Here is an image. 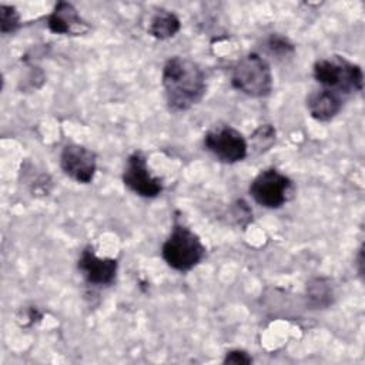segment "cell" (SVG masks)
<instances>
[{
	"instance_id": "obj_1",
	"label": "cell",
	"mask_w": 365,
	"mask_h": 365,
	"mask_svg": "<svg viewBox=\"0 0 365 365\" xmlns=\"http://www.w3.org/2000/svg\"><path fill=\"white\" fill-rule=\"evenodd\" d=\"M161 83L168 107L173 111H187L198 104L205 94V74L190 58L174 56L163 67Z\"/></svg>"
},
{
	"instance_id": "obj_2",
	"label": "cell",
	"mask_w": 365,
	"mask_h": 365,
	"mask_svg": "<svg viewBox=\"0 0 365 365\" xmlns=\"http://www.w3.org/2000/svg\"><path fill=\"white\" fill-rule=\"evenodd\" d=\"M314 78L322 86L338 94H355L364 87V73L358 64L341 56L319 58L314 64Z\"/></svg>"
},
{
	"instance_id": "obj_3",
	"label": "cell",
	"mask_w": 365,
	"mask_h": 365,
	"mask_svg": "<svg viewBox=\"0 0 365 365\" xmlns=\"http://www.w3.org/2000/svg\"><path fill=\"white\" fill-rule=\"evenodd\" d=\"M161 254L168 267L185 272L192 269L204 258L205 247L200 237L188 227L175 222L163 244Z\"/></svg>"
},
{
	"instance_id": "obj_4",
	"label": "cell",
	"mask_w": 365,
	"mask_h": 365,
	"mask_svg": "<svg viewBox=\"0 0 365 365\" xmlns=\"http://www.w3.org/2000/svg\"><path fill=\"white\" fill-rule=\"evenodd\" d=\"M231 84L240 93L261 98L272 90V73L268 61L257 53L240 58L232 67Z\"/></svg>"
},
{
	"instance_id": "obj_5",
	"label": "cell",
	"mask_w": 365,
	"mask_h": 365,
	"mask_svg": "<svg viewBox=\"0 0 365 365\" xmlns=\"http://www.w3.org/2000/svg\"><path fill=\"white\" fill-rule=\"evenodd\" d=\"M292 191V181L277 168L262 170L250 184V194L261 207H282Z\"/></svg>"
},
{
	"instance_id": "obj_6",
	"label": "cell",
	"mask_w": 365,
	"mask_h": 365,
	"mask_svg": "<svg viewBox=\"0 0 365 365\" xmlns=\"http://www.w3.org/2000/svg\"><path fill=\"white\" fill-rule=\"evenodd\" d=\"M204 147L220 161L234 164L242 161L248 153L244 135L231 125H215L204 134Z\"/></svg>"
},
{
	"instance_id": "obj_7",
	"label": "cell",
	"mask_w": 365,
	"mask_h": 365,
	"mask_svg": "<svg viewBox=\"0 0 365 365\" xmlns=\"http://www.w3.org/2000/svg\"><path fill=\"white\" fill-rule=\"evenodd\" d=\"M123 182L134 194L144 198H155L164 188L161 180L150 173L147 158L141 151L128 155L123 171Z\"/></svg>"
},
{
	"instance_id": "obj_8",
	"label": "cell",
	"mask_w": 365,
	"mask_h": 365,
	"mask_svg": "<svg viewBox=\"0 0 365 365\" xmlns=\"http://www.w3.org/2000/svg\"><path fill=\"white\" fill-rule=\"evenodd\" d=\"M60 167L71 180L80 184H88L94 180L97 171V155L81 144L70 143L61 150Z\"/></svg>"
},
{
	"instance_id": "obj_9",
	"label": "cell",
	"mask_w": 365,
	"mask_h": 365,
	"mask_svg": "<svg viewBox=\"0 0 365 365\" xmlns=\"http://www.w3.org/2000/svg\"><path fill=\"white\" fill-rule=\"evenodd\" d=\"M77 267L87 282L94 285H110L115 279L118 261L108 257L100 258L94 248L88 245L81 251Z\"/></svg>"
},
{
	"instance_id": "obj_10",
	"label": "cell",
	"mask_w": 365,
	"mask_h": 365,
	"mask_svg": "<svg viewBox=\"0 0 365 365\" xmlns=\"http://www.w3.org/2000/svg\"><path fill=\"white\" fill-rule=\"evenodd\" d=\"M47 27L56 34H81L88 30L87 23L81 19L71 3L58 1L47 17Z\"/></svg>"
},
{
	"instance_id": "obj_11",
	"label": "cell",
	"mask_w": 365,
	"mask_h": 365,
	"mask_svg": "<svg viewBox=\"0 0 365 365\" xmlns=\"http://www.w3.org/2000/svg\"><path fill=\"white\" fill-rule=\"evenodd\" d=\"M342 96L328 88L314 90L307 97V108L317 121H329L342 110Z\"/></svg>"
},
{
	"instance_id": "obj_12",
	"label": "cell",
	"mask_w": 365,
	"mask_h": 365,
	"mask_svg": "<svg viewBox=\"0 0 365 365\" xmlns=\"http://www.w3.org/2000/svg\"><path fill=\"white\" fill-rule=\"evenodd\" d=\"M181 29L180 19L165 9L157 10L148 23V33L158 40H167L174 37Z\"/></svg>"
},
{
	"instance_id": "obj_13",
	"label": "cell",
	"mask_w": 365,
	"mask_h": 365,
	"mask_svg": "<svg viewBox=\"0 0 365 365\" xmlns=\"http://www.w3.org/2000/svg\"><path fill=\"white\" fill-rule=\"evenodd\" d=\"M308 298L314 307H328L332 302V288L324 278H315L309 282L308 288Z\"/></svg>"
},
{
	"instance_id": "obj_14",
	"label": "cell",
	"mask_w": 365,
	"mask_h": 365,
	"mask_svg": "<svg viewBox=\"0 0 365 365\" xmlns=\"http://www.w3.org/2000/svg\"><path fill=\"white\" fill-rule=\"evenodd\" d=\"M20 26V16L13 6L0 4V30L3 34H9L17 30Z\"/></svg>"
},
{
	"instance_id": "obj_15",
	"label": "cell",
	"mask_w": 365,
	"mask_h": 365,
	"mask_svg": "<svg viewBox=\"0 0 365 365\" xmlns=\"http://www.w3.org/2000/svg\"><path fill=\"white\" fill-rule=\"evenodd\" d=\"M268 48L272 53L279 54V56H287L288 53L294 51V46L285 37L278 36V34H272L268 38Z\"/></svg>"
},
{
	"instance_id": "obj_16",
	"label": "cell",
	"mask_w": 365,
	"mask_h": 365,
	"mask_svg": "<svg viewBox=\"0 0 365 365\" xmlns=\"http://www.w3.org/2000/svg\"><path fill=\"white\" fill-rule=\"evenodd\" d=\"M252 362V358L242 349H232L225 354L224 364H235V365H248Z\"/></svg>"
}]
</instances>
